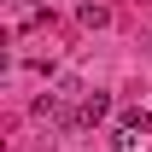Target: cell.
<instances>
[{
	"label": "cell",
	"mask_w": 152,
	"mask_h": 152,
	"mask_svg": "<svg viewBox=\"0 0 152 152\" xmlns=\"http://www.w3.org/2000/svg\"><path fill=\"white\" fill-rule=\"evenodd\" d=\"M111 146H117V152H134V146H140V129H123V123H117V134H111Z\"/></svg>",
	"instance_id": "obj_3"
},
{
	"label": "cell",
	"mask_w": 152,
	"mask_h": 152,
	"mask_svg": "<svg viewBox=\"0 0 152 152\" xmlns=\"http://www.w3.org/2000/svg\"><path fill=\"white\" fill-rule=\"evenodd\" d=\"M105 111H111V94H88L82 111H76V123H105Z\"/></svg>",
	"instance_id": "obj_1"
},
{
	"label": "cell",
	"mask_w": 152,
	"mask_h": 152,
	"mask_svg": "<svg viewBox=\"0 0 152 152\" xmlns=\"http://www.w3.org/2000/svg\"><path fill=\"white\" fill-rule=\"evenodd\" d=\"M82 23H88V29H105V23H111V12H105V6H94V0H88V6H82Z\"/></svg>",
	"instance_id": "obj_2"
}]
</instances>
